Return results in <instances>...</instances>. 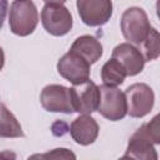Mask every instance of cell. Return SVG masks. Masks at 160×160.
I'll return each mask as SVG.
<instances>
[{"mask_svg": "<svg viewBox=\"0 0 160 160\" xmlns=\"http://www.w3.org/2000/svg\"><path fill=\"white\" fill-rule=\"evenodd\" d=\"M70 51L82 58L88 64L96 62L102 55V45L100 41L91 35L79 36L71 45Z\"/></svg>", "mask_w": 160, "mask_h": 160, "instance_id": "obj_13", "label": "cell"}, {"mask_svg": "<svg viewBox=\"0 0 160 160\" xmlns=\"http://www.w3.org/2000/svg\"><path fill=\"white\" fill-rule=\"evenodd\" d=\"M40 102L46 111L71 114L74 109L70 101L69 89L64 85H46L40 94Z\"/></svg>", "mask_w": 160, "mask_h": 160, "instance_id": "obj_9", "label": "cell"}, {"mask_svg": "<svg viewBox=\"0 0 160 160\" xmlns=\"http://www.w3.org/2000/svg\"><path fill=\"white\" fill-rule=\"evenodd\" d=\"M126 71L124 66L114 58L108 60L101 68V80L104 85L108 86H118L121 85L125 80Z\"/></svg>", "mask_w": 160, "mask_h": 160, "instance_id": "obj_15", "label": "cell"}, {"mask_svg": "<svg viewBox=\"0 0 160 160\" xmlns=\"http://www.w3.org/2000/svg\"><path fill=\"white\" fill-rule=\"evenodd\" d=\"M100 90V100L98 110L99 112L111 121H118L126 115V100L125 94L119 90L116 86L101 85Z\"/></svg>", "mask_w": 160, "mask_h": 160, "instance_id": "obj_6", "label": "cell"}, {"mask_svg": "<svg viewBox=\"0 0 160 160\" xmlns=\"http://www.w3.org/2000/svg\"><path fill=\"white\" fill-rule=\"evenodd\" d=\"M124 94L126 100V114L130 116L142 118L151 111L155 95L149 85L144 82L132 84L125 90Z\"/></svg>", "mask_w": 160, "mask_h": 160, "instance_id": "obj_3", "label": "cell"}, {"mask_svg": "<svg viewBox=\"0 0 160 160\" xmlns=\"http://www.w3.org/2000/svg\"><path fill=\"white\" fill-rule=\"evenodd\" d=\"M59 74L71 84H80L90 78V64L72 51L66 52L58 61Z\"/></svg>", "mask_w": 160, "mask_h": 160, "instance_id": "obj_10", "label": "cell"}, {"mask_svg": "<svg viewBox=\"0 0 160 160\" xmlns=\"http://www.w3.org/2000/svg\"><path fill=\"white\" fill-rule=\"evenodd\" d=\"M111 58L116 59L124 66L126 75L129 76H134L141 72L145 65V59L141 51L130 42H122L115 46Z\"/></svg>", "mask_w": 160, "mask_h": 160, "instance_id": "obj_11", "label": "cell"}, {"mask_svg": "<svg viewBox=\"0 0 160 160\" xmlns=\"http://www.w3.org/2000/svg\"><path fill=\"white\" fill-rule=\"evenodd\" d=\"M0 158H15V154H11V152H2V154H0Z\"/></svg>", "mask_w": 160, "mask_h": 160, "instance_id": "obj_22", "label": "cell"}, {"mask_svg": "<svg viewBox=\"0 0 160 160\" xmlns=\"http://www.w3.org/2000/svg\"><path fill=\"white\" fill-rule=\"evenodd\" d=\"M4 64H5V54H4V50L0 46V70L4 68Z\"/></svg>", "mask_w": 160, "mask_h": 160, "instance_id": "obj_20", "label": "cell"}, {"mask_svg": "<svg viewBox=\"0 0 160 160\" xmlns=\"http://www.w3.org/2000/svg\"><path fill=\"white\" fill-rule=\"evenodd\" d=\"M39 21V14L31 0H15L10 6V30L19 36H28L34 32Z\"/></svg>", "mask_w": 160, "mask_h": 160, "instance_id": "obj_1", "label": "cell"}, {"mask_svg": "<svg viewBox=\"0 0 160 160\" xmlns=\"http://www.w3.org/2000/svg\"><path fill=\"white\" fill-rule=\"evenodd\" d=\"M80 19L89 26H101L112 15L111 0H76Z\"/></svg>", "mask_w": 160, "mask_h": 160, "instance_id": "obj_7", "label": "cell"}, {"mask_svg": "<svg viewBox=\"0 0 160 160\" xmlns=\"http://www.w3.org/2000/svg\"><path fill=\"white\" fill-rule=\"evenodd\" d=\"M70 134L78 144L90 145L96 140L99 135V125L94 118L88 114H82L71 122Z\"/></svg>", "mask_w": 160, "mask_h": 160, "instance_id": "obj_12", "label": "cell"}, {"mask_svg": "<svg viewBox=\"0 0 160 160\" xmlns=\"http://www.w3.org/2000/svg\"><path fill=\"white\" fill-rule=\"evenodd\" d=\"M120 28L124 38L130 44L136 45H141L151 29L146 12L138 6H131L124 11L120 20Z\"/></svg>", "mask_w": 160, "mask_h": 160, "instance_id": "obj_2", "label": "cell"}, {"mask_svg": "<svg viewBox=\"0 0 160 160\" xmlns=\"http://www.w3.org/2000/svg\"><path fill=\"white\" fill-rule=\"evenodd\" d=\"M6 12H8V0H0V29L4 25Z\"/></svg>", "mask_w": 160, "mask_h": 160, "instance_id": "obj_19", "label": "cell"}, {"mask_svg": "<svg viewBox=\"0 0 160 160\" xmlns=\"http://www.w3.org/2000/svg\"><path fill=\"white\" fill-rule=\"evenodd\" d=\"M154 141L146 128L141 125L129 139L126 152L122 159H140V160H158V154L154 148Z\"/></svg>", "mask_w": 160, "mask_h": 160, "instance_id": "obj_8", "label": "cell"}, {"mask_svg": "<svg viewBox=\"0 0 160 160\" xmlns=\"http://www.w3.org/2000/svg\"><path fill=\"white\" fill-rule=\"evenodd\" d=\"M46 4H64L66 0H44Z\"/></svg>", "mask_w": 160, "mask_h": 160, "instance_id": "obj_21", "label": "cell"}, {"mask_svg": "<svg viewBox=\"0 0 160 160\" xmlns=\"http://www.w3.org/2000/svg\"><path fill=\"white\" fill-rule=\"evenodd\" d=\"M22 128L15 115L0 102V138H21Z\"/></svg>", "mask_w": 160, "mask_h": 160, "instance_id": "obj_14", "label": "cell"}, {"mask_svg": "<svg viewBox=\"0 0 160 160\" xmlns=\"http://www.w3.org/2000/svg\"><path fill=\"white\" fill-rule=\"evenodd\" d=\"M41 24L49 34L62 36L71 30L72 16L62 4H46L41 10Z\"/></svg>", "mask_w": 160, "mask_h": 160, "instance_id": "obj_5", "label": "cell"}, {"mask_svg": "<svg viewBox=\"0 0 160 160\" xmlns=\"http://www.w3.org/2000/svg\"><path fill=\"white\" fill-rule=\"evenodd\" d=\"M159 32L156 29H150L148 36L145 38V40L141 42L142 44V50L144 52L142 56L145 59V61H152L155 59H158L159 54H160V45H159Z\"/></svg>", "mask_w": 160, "mask_h": 160, "instance_id": "obj_16", "label": "cell"}, {"mask_svg": "<svg viewBox=\"0 0 160 160\" xmlns=\"http://www.w3.org/2000/svg\"><path fill=\"white\" fill-rule=\"evenodd\" d=\"M146 128L150 132V136L154 141V144L160 142V125H159V115H156L150 122L146 124Z\"/></svg>", "mask_w": 160, "mask_h": 160, "instance_id": "obj_18", "label": "cell"}, {"mask_svg": "<svg viewBox=\"0 0 160 160\" xmlns=\"http://www.w3.org/2000/svg\"><path fill=\"white\" fill-rule=\"evenodd\" d=\"M69 92L74 111L79 114H91L98 110L100 90L99 86L90 79L80 84H75L69 89Z\"/></svg>", "mask_w": 160, "mask_h": 160, "instance_id": "obj_4", "label": "cell"}, {"mask_svg": "<svg viewBox=\"0 0 160 160\" xmlns=\"http://www.w3.org/2000/svg\"><path fill=\"white\" fill-rule=\"evenodd\" d=\"M32 159H75V154L71 152L68 149L60 148V149H54L52 151L45 152L42 155H32Z\"/></svg>", "mask_w": 160, "mask_h": 160, "instance_id": "obj_17", "label": "cell"}]
</instances>
